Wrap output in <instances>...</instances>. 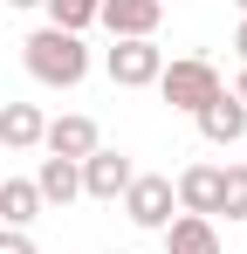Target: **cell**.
<instances>
[{"instance_id": "obj_1", "label": "cell", "mask_w": 247, "mask_h": 254, "mask_svg": "<svg viewBox=\"0 0 247 254\" xmlns=\"http://www.w3.org/2000/svg\"><path fill=\"white\" fill-rule=\"evenodd\" d=\"M21 62H28V76L48 89H76L89 76V48L82 35H62V28H35L28 42H21Z\"/></svg>"}, {"instance_id": "obj_2", "label": "cell", "mask_w": 247, "mask_h": 254, "mask_svg": "<svg viewBox=\"0 0 247 254\" xmlns=\"http://www.w3.org/2000/svg\"><path fill=\"white\" fill-rule=\"evenodd\" d=\"M151 89H158L172 110L199 117V110H206V103H213L227 83H220V69H213L206 55H179V62H165V69H158V83H151Z\"/></svg>"}, {"instance_id": "obj_3", "label": "cell", "mask_w": 247, "mask_h": 254, "mask_svg": "<svg viewBox=\"0 0 247 254\" xmlns=\"http://www.w3.org/2000/svg\"><path fill=\"white\" fill-rule=\"evenodd\" d=\"M172 179L165 172H137L130 186H124V220L130 227H144V234H165V220H172Z\"/></svg>"}, {"instance_id": "obj_4", "label": "cell", "mask_w": 247, "mask_h": 254, "mask_svg": "<svg viewBox=\"0 0 247 254\" xmlns=\"http://www.w3.org/2000/svg\"><path fill=\"white\" fill-rule=\"evenodd\" d=\"M103 69H110L117 89H151L158 69H165V48H158V42H117L110 55H103Z\"/></svg>"}, {"instance_id": "obj_5", "label": "cell", "mask_w": 247, "mask_h": 254, "mask_svg": "<svg viewBox=\"0 0 247 254\" xmlns=\"http://www.w3.org/2000/svg\"><path fill=\"white\" fill-rule=\"evenodd\" d=\"M96 144H103V130H96V117H82V110L48 117V130H41V151H48V158H69V165H82Z\"/></svg>"}, {"instance_id": "obj_6", "label": "cell", "mask_w": 247, "mask_h": 254, "mask_svg": "<svg viewBox=\"0 0 247 254\" xmlns=\"http://www.w3.org/2000/svg\"><path fill=\"white\" fill-rule=\"evenodd\" d=\"M96 21L117 35V42H151L165 21V0H103L96 7Z\"/></svg>"}, {"instance_id": "obj_7", "label": "cell", "mask_w": 247, "mask_h": 254, "mask_svg": "<svg viewBox=\"0 0 247 254\" xmlns=\"http://www.w3.org/2000/svg\"><path fill=\"white\" fill-rule=\"evenodd\" d=\"M76 172H82V192H89V199H124V186L137 179V165H130L124 151H103V144H96Z\"/></svg>"}, {"instance_id": "obj_8", "label": "cell", "mask_w": 247, "mask_h": 254, "mask_svg": "<svg viewBox=\"0 0 247 254\" xmlns=\"http://www.w3.org/2000/svg\"><path fill=\"white\" fill-rule=\"evenodd\" d=\"M172 199H179V213L213 220V213H220V165H185L172 179Z\"/></svg>"}, {"instance_id": "obj_9", "label": "cell", "mask_w": 247, "mask_h": 254, "mask_svg": "<svg viewBox=\"0 0 247 254\" xmlns=\"http://www.w3.org/2000/svg\"><path fill=\"white\" fill-rule=\"evenodd\" d=\"M192 124H199L206 144H241V137H247V103H234V89H220Z\"/></svg>"}, {"instance_id": "obj_10", "label": "cell", "mask_w": 247, "mask_h": 254, "mask_svg": "<svg viewBox=\"0 0 247 254\" xmlns=\"http://www.w3.org/2000/svg\"><path fill=\"white\" fill-rule=\"evenodd\" d=\"M165 254H227L220 248V227L199 213H172L165 220Z\"/></svg>"}, {"instance_id": "obj_11", "label": "cell", "mask_w": 247, "mask_h": 254, "mask_svg": "<svg viewBox=\"0 0 247 254\" xmlns=\"http://www.w3.org/2000/svg\"><path fill=\"white\" fill-rule=\"evenodd\" d=\"M41 130H48V117H41L35 103H0V144L7 151H35Z\"/></svg>"}, {"instance_id": "obj_12", "label": "cell", "mask_w": 247, "mask_h": 254, "mask_svg": "<svg viewBox=\"0 0 247 254\" xmlns=\"http://www.w3.org/2000/svg\"><path fill=\"white\" fill-rule=\"evenodd\" d=\"M0 220H7V227H21V234L41 220V192H35V179H0Z\"/></svg>"}, {"instance_id": "obj_13", "label": "cell", "mask_w": 247, "mask_h": 254, "mask_svg": "<svg viewBox=\"0 0 247 254\" xmlns=\"http://www.w3.org/2000/svg\"><path fill=\"white\" fill-rule=\"evenodd\" d=\"M35 192H41V206H69L82 192V172L69 165V158H41V172H35Z\"/></svg>"}, {"instance_id": "obj_14", "label": "cell", "mask_w": 247, "mask_h": 254, "mask_svg": "<svg viewBox=\"0 0 247 254\" xmlns=\"http://www.w3.org/2000/svg\"><path fill=\"white\" fill-rule=\"evenodd\" d=\"M41 7H48V28L82 35V28H96V7H103V0H41Z\"/></svg>"}, {"instance_id": "obj_15", "label": "cell", "mask_w": 247, "mask_h": 254, "mask_svg": "<svg viewBox=\"0 0 247 254\" xmlns=\"http://www.w3.org/2000/svg\"><path fill=\"white\" fill-rule=\"evenodd\" d=\"M220 213L247 220V165H220Z\"/></svg>"}, {"instance_id": "obj_16", "label": "cell", "mask_w": 247, "mask_h": 254, "mask_svg": "<svg viewBox=\"0 0 247 254\" xmlns=\"http://www.w3.org/2000/svg\"><path fill=\"white\" fill-rule=\"evenodd\" d=\"M0 254H41L35 234H21V227H0Z\"/></svg>"}, {"instance_id": "obj_17", "label": "cell", "mask_w": 247, "mask_h": 254, "mask_svg": "<svg viewBox=\"0 0 247 254\" xmlns=\"http://www.w3.org/2000/svg\"><path fill=\"white\" fill-rule=\"evenodd\" d=\"M234 103H247V62H241V76H234Z\"/></svg>"}, {"instance_id": "obj_18", "label": "cell", "mask_w": 247, "mask_h": 254, "mask_svg": "<svg viewBox=\"0 0 247 254\" xmlns=\"http://www.w3.org/2000/svg\"><path fill=\"white\" fill-rule=\"evenodd\" d=\"M234 48H241V62H247V21H241V28H234Z\"/></svg>"}, {"instance_id": "obj_19", "label": "cell", "mask_w": 247, "mask_h": 254, "mask_svg": "<svg viewBox=\"0 0 247 254\" xmlns=\"http://www.w3.org/2000/svg\"><path fill=\"white\" fill-rule=\"evenodd\" d=\"M7 7H41V0H7Z\"/></svg>"}, {"instance_id": "obj_20", "label": "cell", "mask_w": 247, "mask_h": 254, "mask_svg": "<svg viewBox=\"0 0 247 254\" xmlns=\"http://www.w3.org/2000/svg\"><path fill=\"white\" fill-rule=\"evenodd\" d=\"M234 7H241V21H247V0H234Z\"/></svg>"}, {"instance_id": "obj_21", "label": "cell", "mask_w": 247, "mask_h": 254, "mask_svg": "<svg viewBox=\"0 0 247 254\" xmlns=\"http://www.w3.org/2000/svg\"><path fill=\"white\" fill-rule=\"evenodd\" d=\"M110 254H117V248H110Z\"/></svg>"}]
</instances>
